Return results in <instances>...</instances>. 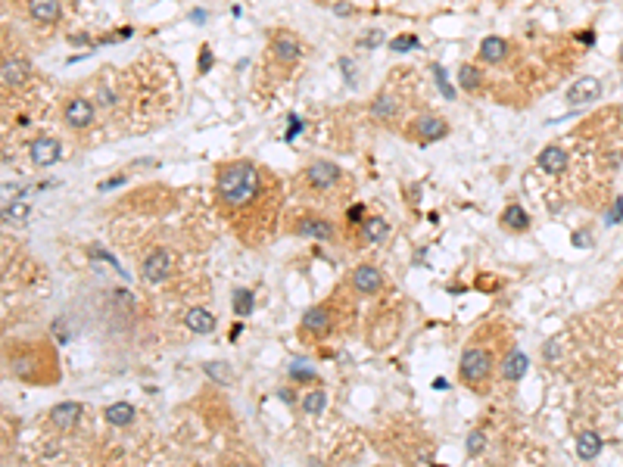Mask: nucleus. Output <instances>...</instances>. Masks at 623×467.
<instances>
[{
    "label": "nucleus",
    "instance_id": "c756f323",
    "mask_svg": "<svg viewBox=\"0 0 623 467\" xmlns=\"http://www.w3.org/2000/svg\"><path fill=\"white\" fill-rule=\"evenodd\" d=\"M421 47V41L415 35H399L396 41H390V50H396V53H405V50H417Z\"/></svg>",
    "mask_w": 623,
    "mask_h": 467
},
{
    "label": "nucleus",
    "instance_id": "4468645a",
    "mask_svg": "<svg viewBox=\"0 0 623 467\" xmlns=\"http://www.w3.org/2000/svg\"><path fill=\"white\" fill-rule=\"evenodd\" d=\"M602 93V84L595 81V78H579L574 88L567 91V103L570 106H583V103H589V100H595Z\"/></svg>",
    "mask_w": 623,
    "mask_h": 467
},
{
    "label": "nucleus",
    "instance_id": "dca6fc26",
    "mask_svg": "<svg viewBox=\"0 0 623 467\" xmlns=\"http://www.w3.org/2000/svg\"><path fill=\"white\" fill-rule=\"evenodd\" d=\"M505 56H508V41L505 38H499V35H490V38H483V44H480V59H486V63H505Z\"/></svg>",
    "mask_w": 623,
    "mask_h": 467
},
{
    "label": "nucleus",
    "instance_id": "79ce46f5",
    "mask_svg": "<svg viewBox=\"0 0 623 467\" xmlns=\"http://www.w3.org/2000/svg\"><path fill=\"white\" fill-rule=\"evenodd\" d=\"M574 243H577V246H589V243H592V240H589V234H583V231H577V234H574Z\"/></svg>",
    "mask_w": 623,
    "mask_h": 467
},
{
    "label": "nucleus",
    "instance_id": "7ed1b4c3",
    "mask_svg": "<svg viewBox=\"0 0 623 467\" xmlns=\"http://www.w3.org/2000/svg\"><path fill=\"white\" fill-rule=\"evenodd\" d=\"M93 113H97V106H93V100H88V97H72V100H66V106H63L66 125L75 131L88 128L93 122Z\"/></svg>",
    "mask_w": 623,
    "mask_h": 467
},
{
    "label": "nucleus",
    "instance_id": "4c0bfd02",
    "mask_svg": "<svg viewBox=\"0 0 623 467\" xmlns=\"http://www.w3.org/2000/svg\"><path fill=\"white\" fill-rule=\"evenodd\" d=\"M545 359L549 361L558 359V339H549V343H545Z\"/></svg>",
    "mask_w": 623,
    "mask_h": 467
},
{
    "label": "nucleus",
    "instance_id": "f704fd0d",
    "mask_svg": "<svg viewBox=\"0 0 623 467\" xmlns=\"http://www.w3.org/2000/svg\"><path fill=\"white\" fill-rule=\"evenodd\" d=\"M206 374H209V377H216V380H221V384H225V380H228V371L221 368V361H216V364H206Z\"/></svg>",
    "mask_w": 623,
    "mask_h": 467
},
{
    "label": "nucleus",
    "instance_id": "f257e3e1",
    "mask_svg": "<svg viewBox=\"0 0 623 467\" xmlns=\"http://www.w3.org/2000/svg\"><path fill=\"white\" fill-rule=\"evenodd\" d=\"M216 190L228 209H246L262 197V172L253 163H231L218 172Z\"/></svg>",
    "mask_w": 623,
    "mask_h": 467
},
{
    "label": "nucleus",
    "instance_id": "6ab92c4d",
    "mask_svg": "<svg viewBox=\"0 0 623 467\" xmlns=\"http://www.w3.org/2000/svg\"><path fill=\"white\" fill-rule=\"evenodd\" d=\"M577 455L583 458V461H595V458L602 455V436L599 433H592V430L579 433L577 436Z\"/></svg>",
    "mask_w": 623,
    "mask_h": 467
},
{
    "label": "nucleus",
    "instance_id": "423d86ee",
    "mask_svg": "<svg viewBox=\"0 0 623 467\" xmlns=\"http://www.w3.org/2000/svg\"><path fill=\"white\" fill-rule=\"evenodd\" d=\"M412 131H415V138L421 140V143H433V140L446 138L449 125L442 122V118H437V116H417L415 125H412Z\"/></svg>",
    "mask_w": 623,
    "mask_h": 467
},
{
    "label": "nucleus",
    "instance_id": "c85d7f7f",
    "mask_svg": "<svg viewBox=\"0 0 623 467\" xmlns=\"http://www.w3.org/2000/svg\"><path fill=\"white\" fill-rule=\"evenodd\" d=\"M383 41H387V35H383L380 29H371V31H365V35L358 38V47H365V50H374V47H380Z\"/></svg>",
    "mask_w": 623,
    "mask_h": 467
},
{
    "label": "nucleus",
    "instance_id": "412c9836",
    "mask_svg": "<svg viewBox=\"0 0 623 467\" xmlns=\"http://www.w3.org/2000/svg\"><path fill=\"white\" fill-rule=\"evenodd\" d=\"M371 116L378 118V122H387V118L396 116V97H392L390 91H380L378 97L371 100Z\"/></svg>",
    "mask_w": 623,
    "mask_h": 467
},
{
    "label": "nucleus",
    "instance_id": "7c9ffc66",
    "mask_svg": "<svg viewBox=\"0 0 623 467\" xmlns=\"http://www.w3.org/2000/svg\"><path fill=\"white\" fill-rule=\"evenodd\" d=\"M483 448H486V433H483V430H474L471 436H467V455L477 458V455L483 452Z\"/></svg>",
    "mask_w": 623,
    "mask_h": 467
},
{
    "label": "nucleus",
    "instance_id": "e433bc0d",
    "mask_svg": "<svg viewBox=\"0 0 623 467\" xmlns=\"http://www.w3.org/2000/svg\"><path fill=\"white\" fill-rule=\"evenodd\" d=\"M122 184H125V175H116V178H109V181L100 184V190H113V187H122Z\"/></svg>",
    "mask_w": 623,
    "mask_h": 467
},
{
    "label": "nucleus",
    "instance_id": "6e6552de",
    "mask_svg": "<svg viewBox=\"0 0 623 467\" xmlns=\"http://www.w3.org/2000/svg\"><path fill=\"white\" fill-rule=\"evenodd\" d=\"M29 16L41 25H56L59 19H63V4L59 0H29Z\"/></svg>",
    "mask_w": 623,
    "mask_h": 467
},
{
    "label": "nucleus",
    "instance_id": "0eeeda50",
    "mask_svg": "<svg viewBox=\"0 0 623 467\" xmlns=\"http://www.w3.org/2000/svg\"><path fill=\"white\" fill-rule=\"evenodd\" d=\"M296 234L305 240H334V225H328L318 215H303L296 222Z\"/></svg>",
    "mask_w": 623,
    "mask_h": 467
},
{
    "label": "nucleus",
    "instance_id": "c03bdc74",
    "mask_svg": "<svg viewBox=\"0 0 623 467\" xmlns=\"http://www.w3.org/2000/svg\"><path fill=\"white\" fill-rule=\"evenodd\" d=\"M240 330H243V324H234V327H231V339H234V343H237V337H240Z\"/></svg>",
    "mask_w": 623,
    "mask_h": 467
},
{
    "label": "nucleus",
    "instance_id": "39448f33",
    "mask_svg": "<svg viewBox=\"0 0 623 467\" xmlns=\"http://www.w3.org/2000/svg\"><path fill=\"white\" fill-rule=\"evenodd\" d=\"M168 271H172V259H168L166 250H153L141 265V274H143V280H150V284H162V280L168 277Z\"/></svg>",
    "mask_w": 623,
    "mask_h": 467
},
{
    "label": "nucleus",
    "instance_id": "c9c22d12",
    "mask_svg": "<svg viewBox=\"0 0 623 467\" xmlns=\"http://www.w3.org/2000/svg\"><path fill=\"white\" fill-rule=\"evenodd\" d=\"M209 66H212V47L206 44L200 50V72H209Z\"/></svg>",
    "mask_w": 623,
    "mask_h": 467
},
{
    "label": "nucleus",
    "instance_id": "f03ea898",
    "mask_svg": "<svg viewBox=\"0 0 623 467\" xmlns=\"http://www.w3.org/2000/svg\"><path fill=\"white\" fill-rule=\"evenodd\" d=\"M490 371H492V352L490 349H480V346L465 349L458 374H462V380L467 386H483L486 380H490Z\"/></svg>",
    "mask_w": 623,
    "mask_h": 467
},
{
    "label": "nucleus",
    "instance_id": "f3484780",
    "mask_svg": "<svg viewBox=\"0 0 623 467\" xmlns=\"http://www.w3.org/2000/svg\"><path fill=\"white\" fill-rule=\"evenodd\" d=\"M184 324H187V330H193V334H212V330H216V315L206 309H187Z\"/></svg>",
    "mask_w": 623,
    "mask_h": 467
},
{
    "label": "nucleus",
    "instance_id": "aec40b11",
    "mask_svg": "<svg viewBox=\"0 0 623 467\" xmlns=\"http://www.w3.org/2000/svg\"><path fill=\"white\" fill-rule=\"evenodd\" d=\"M362 237L368 243H383L390 237V225H387V218H380V215H368L362 222Z\"/></svg>",
    "mask_w": 623,
    "mask_h": 467
},
{
    "label": "nucleus",
    "instance_id": "473e14b6",
    "mask_svg": "<svg viewBox=\"0 0 623 467\" xmlns=\"http://www.w3.org/2000/svg\"><path fill=\"white\" fill-rule=\"evenodd\" d=\"M290 377L312 384V380H315V371H312V368H303V364H290Z\"/></svg>",
    "mask_w": 623,
    "mask_h": 467
},
{
    "label": "nucleus",
    "instance_id": "37998d69",
    "mask_svg": "<svg viewBox=\"0 0 623 467\" xmlns=\"http://www.w3.org/2000/svg\"><path fill=\"white\" fill-rule=\"evenodd\" d=\"M280 399H284V402H293V399H296V396H293V393H290V389H280Z\"/></svg>",
    "mask_w": 623,
    "mask_h": 467
},
{
    "label": "nucleus",
    "instance_id": "4be33fe9",
    "mask_svg": "<svg viewBox=\"0 0 623 467\" xmlns=\"http://www.w3.org/2000/svg\"><path fill=\"white\" fill-rule=\"evenodd\" d=\"M527 364H530V359H527L520 349L508 352L505 355V364H502V374H505V380H520L527 374Z\"/></svg>",
    "mask_w": 623,
    "mask_h": 467
},
{
    "label": "nucleus",
    "instance_id": "72a5a7b5",
    "mask_svg": "<svg viewBox=\"0 0 623 467\" xmlns=\"http://www.w3.org/2000/svg\"><path fill=\"white\" fill-rule=\"evenodd\" d=\"M346 218H349L353 225H362L365 218H368V212H365V206H353V209L346 212Z\"/></svg>",
    "mask_w": 623,
    "mask_h": 467
},
{
    "label": "nucleus",
    "instance_id": "a878e982",
    "mask_svg": "<svg viewBox=\"0 0 623 467\" xmlns=\"http://www.w3.org/2000/svg\"><path fill=\"white\" fill-rule=\"evenodd\" d=\"M458 81H462V91H471V93L480 91V72H477V66L465 63L462 69H458Z\"/></svg>",
    "mask_w": 623,
    "mask_h": 467
},
{
    "label": "nucleus",
    "instance_id": "a211bd4d",
    "mask_svg": "<svg viewBox=\"0 0 623 467\" xmlns=\"http://www.w3.org/2000/svg\"><path fill=\"white\" fill-rule=\"evenodd\" d=\"M275 56L280 59V63H296V59L303 56V47L300 41H296L293 35H275Z\"/></svg>",
    "mask_w": 623,
    "mask_h": 467
},
{
    "label": "nucleus",
    "instance_id": "bb28decb",
    "mask_svg": "<svg viewBox=\"0 0 623 467\" xmlns=\"http://www.w3.org/2000/svg\"><path fill=\"white\" fill-rule=\"evenodd\" d=\"M29 206L25 202H13V206H4V222L6 225H22V222H29Z\"/></svg>",
    "mask_w": 623,
    "mask_h": 467
},
{
    "label": "nucleus",
    "instance_id": "393cba45",
    "mask_svg": "<svg viewBox=\"0 0 623 467\" xmlns=\"http://www.w3.org/2000/svg\"><path fill=\"white\" fill-rule=\"evenodd\" d=\"M253 305H255L253 290H246V287H237V290H234V315H240V318L253 315Z\"/></svg>",
    "mask_w": 623,
    "mask_h": 467
},
{
    "label": "nucleus",
    "instance_id": "58836bf2",
    "mask_svg": "<svg viewBox=\"0 0 623 467\" xmlns=\"http://www.w3.org/2000/svg\"><path fill=\"white\" fill-rule=\"evenodd\" d=\"M620 218H623V200L614 202V215H608V225H611V222H620Z\"/></svg>",
    "mask_w": 623,
    "mask_h": 467
},
{
    "label": "nucleus",
    "instance_id": "ddd939ff",
    "mask_svg": "<svg viewBox=\"0 0 623 467\" xmlns=\"http://www.w3.org/2000/svg\"><path fill=\"white\" fill-rule=\"evenodd\" d=\"M303 334H315V337H321V334H328V327H330V315H328V305H315V309H309L303 315Z\"/></svg>",
    "mask_w": 623,
    "mask_h": 467
},
{
    "label": "nucleus",
    "instance_id": "9d476101",
    "mask_svg": "<svg viewBox=\"0 0 623 467\" xmlns=\"http://www.w3.org/2000/svg\"><path fill=\"white\" fill-rule=\"evenodd\" d=\"M353 287L358 293H380L383 290V274L374 265H358L353 271Z\"/></svg>",
    "mask_w": 623,
    "mask_h": 467
},
{
    "label": "nucleus",
    "instance_id": "b1692460",
    "mask_svg": "<svg viewBox=\"0 0 623 467\" xmlns=\"http://www.w3.org/2000/svg\"><path fill=\"white\" fill-rule=\"evenodd\" d=\"M134 405H128V402H116V405H109L106 409V421L113 424V427H128V424L134 421Z\"/></svg>",
    "mask_w": 623,
    "mask_h": 467
},
{
    "label": "nucleus",
    "instance_id": "1a4fd4ad",
    "mask_svg": "<svg viewBox=\"0 0 623 467\" xmlns=\"http://www.w3.org/2000/svg\"><path fill=\"white\" fill-rule=\"evenodd\" d=\"M29 153H31V163L35 165H54L56 159L63 156V147H59V140H54V138H38V140H31Z\"/></svg>",
    "mask_w": 623,
    "mask_h": 467
},
{
    "label": "nucleus",
    "instance_id": "cd10ccee",
    "mask_svg": "<svg viewBox=\"0 0 623 467\" xmlns=\"http://www.w3.org/2000/svg\"><path fill=\"white\" fill-rule=\"evenodd\" d=\"M324 402H328V399H324L321 389H312V393L303 399V411H305V414H321V411H324Z\"/></svg>",
    "mask_w": 623,
    "mask_h": 467
},
{
    "label": "nucleus",
    "instance_id": "ea45409f",
    "mask_svg": "<svg viewBox=\"0 0 623 467\" xmlns=\"http://www.w3.org/2000/svg\"><path fill=\"white\" fill-rule=\"evenodd\" d=\"M290 122H293V125H290V131H287V140H293L296 134H300V128H303V125H300V118H296V116L290 118Z\"/></svg>",
    "mask_w": 623,
    "mask_h": 467
},
{
    "label": "nucleus",
    "instance_id": "a19ab883",
    "mask_svg": "<svg viewBox=\"0 0 623 467\" xmlns=\"http://www.w3.org/2000/svg\"><path fill=\"white\" fill-rule=\"evenodd\" d=\"M334 13L346 19V16H353V6H349V4H334Z\"/></svg>",
    "mask_w": 623,
    "mask_h": 467
},
{
    "label": "nucleus",
    "instance_id": "49530a36",
    "mask_svg": "<svg viewBox=\"0 0 623 467\" xmlns=\"http://www.w3.org/2000/svg\"><path fill=\"white\" fill-rule=\"evenodd\" d=\"M617 56H620V66H623V44H620V53H617Z\"/></svg>",
    "mask_w": 623,
    "mask_h": 467
},
{
    "label": "nucleus",
    "instance_id": "5701e85b",
    "mask_svg": "<svg viewBox=\"0 0 623 467\" xmlns=\"http://www.w3.org/2000/svg\"><path fill=\"white\" fill-rule=\"evenodd\" d=\"M502 225H505L508 231L520 234V231H527V227H530V215H527L520 206H508L505 212H502Z\"/></svg>",
    "mask_w": 623,
    "mask_h": 467
},
{
    "label": "nucleus",
    "instance_id": "2eb2a0df",
    "mask_svg": "<svg viewBox=\"0 0 623 467\" xmlns=\"http://www.w3.org/2000/svg\"><path fill=\"white\" fill-rule=\"evenodd\" d=\"M536 165H540L545 175H561L567 165V153L561 147H545L540 156H536Z\"/></svg>",
    "mask_w": 623,
    "mask_h": 467
},
{
    "label": "nucleus",
    "instance_id": "a18cd8bd",
    "mask_svg": "<svg viewBox=\"0 0 623 467\" xmlns=\"http://www.w3.org/2000/svg\"><path fill=\"white\" fill-rule=\"evenodd\" d=\"M203 19H206V16H203V10H193V22L203 25Z\"/></svg>",
    "mask_w": 623,
    "mask_h": 467
},
{
    "label": "nucleus",
    "instance_id": "20e7f679",
    "mask_svg": "<svg viewBox=\"0 0 623 467\" xmlns=\"http://www.w3.org/2000/svg\"><path fill=\"white\" fill-rule=\"evenodd\" d=\"M340 181V168L334 163H312L305 168V184L312 190H334Z\"/></svg>",
    "mask_w": 623,
    "mask_h": 467
},
{
    "label": "nucleus",
    "instance_id": "f8f14e48",
    "mask_svg": "<svg viewBox=\"0 0 623 467\" xmlns=\"http://www.w3.org/2000/svg\"><path fill=\"white\" fill-rule=\"evenodd\" d=\"M81 414H84V409L78 402H63V405H56V409L50 411V421H54L56 430H72L75 424L81 421Z\"/></svg>",
    "mask_w": 623,
    "mask_h": 467
},
{
    "label": "nucleus",
    "instance_id": "2f4dec72",
    "mask_svg": "<svg viewBox=\"0 0 623 467\" xmlns=\"http://www.w3.org/2000/svg\"><path fill=\"white\" fill-rule=\"evenodd\" d=\"M433 78H437L440 91H442V97H446V100H455V91H452V84H449L446 69H442V66H433Z\"/></svg>",
    "mask_w": 623,
    "mask_h": 467
},
{
    "label": "nucleus",
    "instance_id": "9b49d317",
    "mask_svg": "<svg viewBox=\"0 0 623 467\" xmlns=\"http://www.w3.org/2000/svg\"><path fill=\"white\" fill-rule=\"evenodd\" d=\"M29 75H31V69H29V63H25V59H16V56H13V59L6 56V59H4V88H6V91L22 88Z\"/></svg>",
    "mask_w": 623,
    "mask_h": 467
}]
</instances>
